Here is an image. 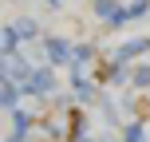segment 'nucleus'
<instances>
[{
	"label": "nucleus",
	"mask_w": 150,
	"mask_h": 142,
	"mask_svg": "<svg viewBox=\"0 0 150 142\" xmlns=\"http://www.w3.org/2000/svg\"><path fill=\"white\" fill-rule=\"evenodd\" d=\"M0 71H4V79H16V83H28V79H32V67H28V63H24L16 52H4Z\"/></svg>",
	"instance_id": "nucleus-1"
},
{
	"label": "nucleus",
	"mask_w": 150,
	"mask_h": 142,
	"mask_svg": "<svg viewBox=\"0 0 150 142\" xmlns=\"http://www.w3.org/2000/svg\"><path fill=\"white\" fill-rule=\"evenodd\" d=\"M24 91L28 95H52L55 91V75L52 71H32V79L24 83Z\"/></svg>",
	"instance_id": "nucleus-2"
},
{
	"label": "nucleus",
	"mask_w": 150,
	"mask_h": 142,
	"mask_svg": "<svg viewBox=\"0 0 150 142\" xmlns=\"http://www.w3.org/2000/svg\"><path fill=\"white\" fill-rule=\"evenodd\" d=\"M150 52V40L142 36V40H130V44H122L119 52H115V59L119 63H130V59H138V55H146Z\"/></svg>",
	"instance_id": "nucleus-3"
},
{
	"label": "nucleus",
	"mask_w": 150,
	"mask_h": 142,
	"mask_svg": "<svg viewBox=\"0 0 150 142\" xmlns=\"http://www.w3.org/2000/svg\"><path fill=\"white\" fill-rule=\"evenodd\" d=\"M47 59H52V63H71L75 52H71L67 40H47Z\"/></svg>",
	"instance_id": "nucleus-4"
},
{
	"label": "nucleus",
	"mask_w": 150,
	"mask_h": 142,
	"mask_svg": "<svg viewBox=\"0 0 150 142\" xmlns=\"http://www.w3.org/2000/svg\"><path fill=\"white\" fill-rule=\"evenodd\" d=\"M146 8H150V0H134L130 8H119V16H115L111 24H127V20H138V16H146Z\"/></svg>",
	"instance_id": "nucleus-5"
},
{
	"label": "nucleus",
	"mask_w": 150,
	"mask_h": 142,
	"mask_svg": "<svg viewBox=\"0 0 150 142\" xmlns=\"http://www.w3.org/2000/svg\"><path fill=\"white\" fill-rule=\"evenodd\" d=\"M16 95H20V87H16V79H4V91H0V103H4L8 111H16Z\"/></svg>",
	"instance_id": "nucleus-6"
},
{
	"label": "nucleus",
	"mask_w": 150,
	"mask_h": 142,
	"mask_svg": "<svg viewBox=\"0 0 150 142\" xmlns=\"http://www.w3.org/2000/svg\"><path fill=\"white\" fill-rule=\"evenodd\" d=\"M95 16H103V20H115V16H119V4H115V0H95Z\"/></svg>",
	"instance_id": "nucleus-7"
},
{
	"label": "nucleus",
	"mask_w": 150,
	"mask_h": 142,
	"mask_svg": "<svg viewBox=\"0 0 150 142\" xmlns=\"http://www.w3.org/2000/svg\"><path fill=\"white\" fill-rule=\"evenodd\" d=\"M0 40H4V52H16V44H20V28H16V24H12V28H4V36H0Z\"/></svg>",
	"instance_id": "nucleus-8"
},
{
	"label": "nucleus",
	"mask_w": 150,
	"mask_h": 142,
	"mask_svg": "<svg viewBox=\"0 0 150 142\" xmlns=\"http://www.w3.org/2000/svg\"><path fill=\"white\" fill-rule=\"evenodd\" d=\"M130 83H134V87H150V67H134Z\"/></svg>",
	"instance_id": "nucleus-9"
},
{
	"label": "nucleus",
	"mask_w": 150,
	"mask_h": 142,
	"mask_svg": "<svg viewBox=\"0 0 150 142\" xmlns=\"http://www.w3.org/2000/svg\"><path fill=\"white\" fill-rule=\"evenodd\" d=\"M16 28H20V36H24V40H32V36L40 32V28H36V20H28V16H24V20L16 24Z\"/></svg>",
	"instance_id": "nucleus-10"
},
{
	"label": "nucleus",
	"mask_w": 150,
	"mask_h": 142,
	"mask_svg": "<svg viewBox=\"0 0 150 142\" xmlns=\"http://www.w3.org/2000/svg\"><path fill=\"white\" fill-rule=\"evenodd\" d=\"M127 142H142V126H138V122L127 126Z\"/></svg>",
	"instance_id": "nucleus-11"
},
{
	"label": "nucleus",
	"mask_w": 150,
	"mask_h": 142,
	"mask_svg": "<svg viewBox=\"0 0 150 142\" xmlns=\"http://www.w3.org/2000/svg\"><path fill=\"white\" fill-rule=\"evenodd\" d=\"M47 4H59V0H47Z\"/></svg>",
	"instance_id": "nucleus-12"
}]
</instances>
